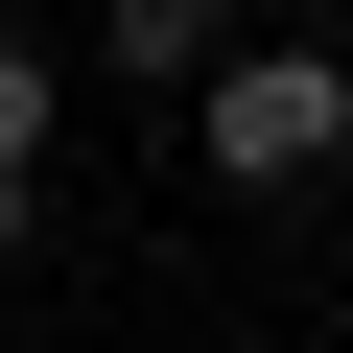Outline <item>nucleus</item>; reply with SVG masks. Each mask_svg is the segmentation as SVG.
<instances>
[{
	"mask_svg": "<svg viewBox=\"0 0 353 353\" xmlns=\"http://www.w3.org/2000/svg\"><path fill=\"white\" fill-rule=\"evenodd\" d=\"M330 141H353V71H330V48H259V71H212V165H236V189H306Z\"/></svg>",
	"mask_w": 353,
	"mask_h": 353,
	"instance_id": "f257e3e1",
	"label": "nucleus"
},
{
	"mask_svg": "<svg viewBox=\"0 0 353 353\" xmlns=\"http://www.w3.org/2000/svg\"><path fill=\"white\" fill-rule=\"evenodd\" d=\"M118 71H212V0H118Z\"/></svg>",
	"mask_w": 353,
	"mask_h": 353,
	"instance_id": "f03ea898",
	"label": "nucleus"
},
{
	"mask_svg": "<svg viewBox=\"0 0 353 353\" xmlns=\"http://www.w3.org/2000/svg\"><path fill=\"white\" fill-rule=\"evenodd\" d=\"M24 141H48V48L0 24V165H24Z\"/></svg>",
	"mask_w": 353,
	"mask_h": 353,
	"instance_id": "7ed1b4c3",
	"label": "nucleus"
},
{
	"mask_svg": "<svg viewBox=\"0 0 353 353\" xmlns=\"http://www.w3.org/2000/svg\"><path fill=\"white\" fill-rule=\"evenodd\" d=\"M0 259H24V165H0Z\"/></svg>",
	"mask_w": 353,
	"mask_h": 353,
	"instance_id": "20e7f679",
	"label": "nucleus"
}]
</instances>
